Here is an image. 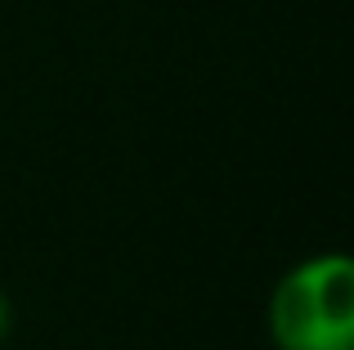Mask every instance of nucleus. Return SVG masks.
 Instances as JSON below:
<instances>
[{
	"mask_svg": "<svg viewBox=\"0 0 354 350\" xmlns=\"http://www.w3.org/2000/svg\"><path fill=\"white\" fill-rule=\"evenodd\" d=\"M265 324L278 350H354V261L319 252L292 265L269 292Z\"/></svg>",
	"mask_w": 354,
	"mask_h": 350,
	"instance_id": "f257e3e1",
	"label": "nucleus"
},
{
	"mask_svg": "<svg viewBox=\"0 0 354 350\" xmlns=\"http://www.w3.org/2000/svg\"><path fill=\"white\" fill-rule=\"evenodd\" d=\"M9 333H14V301H9V292L0 288V346H5Z\"/></svg>",
	"mask_w": 354,
	"mask_h": 350,
	"instance_id": "f03ea898",
	"label": "nucleus"
}]
</instances>
